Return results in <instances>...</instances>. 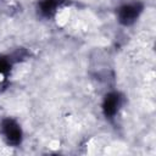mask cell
I'll use <instances>...</instances> for the list:
<instances>
[{
    "instance_id": "obj_1",
    "label": "cell",
    "mask_w": 156,
    "mask_h": 156,
    "mask_svg": "<svg viewBox=\"0 0 156 156\" xmlns=\"http://www.w3.org/2000/svg\"><path fill=\"white\" fill-rule=\"evenodd\" d=\"M2 133L7 140L9 144L11 145H18L22 140V132H21V128L20 126L13 121V119H5L2 121Z\"/></svg>"
},
{
    "instance_id": "obj_2",
    "label": "cell",
    "mask_w": 156,
    "mask_h": 156,
    "mask_svg": "<svg viewBox=\"0 0 156 156\" xmlns=\"http://www.w3.org/2000/svg\"><path fill=\"white\" fill-rule=\"evenodd\" d=\"M141 9H143V6L139 2L122 6L119 9V11H118V20H119V22L122 24H126V26L132 24L138 18V16L140 15Z\"/></svg>"
},
{
    "instance_id": "obj_3",
    "label": "cell",
    "mask_w": 156,
    "mask_h": 156,
    "mask_svg": "<svg viewBox=\"0 0 156 156\" xmlns=\"http://www.w3.org/2000/svg\"><path fill=\"white\" fill-rule=\"evenodd\" d=\"M119 105V95L117 93H110L106 95L105 100H104V113L108 117L113 116L118 108Z\"/></svg>"
},
{
    "instance_id": "obj_4",
    "label": "cell",
    "mask_w": 156,
    "mask_h": 156,
    "mask_svg": "<svg viewBox=\"0 0 156 156\" xmlns=\"http://www.w3.org/2000/svg\"><path fill=\"white\" fill-rule=\"evenodd\" d=\"M57 4H58V0H41L40 1V11H41V13L45 15V16H50L55 11Z\"/></svg>"
},
{
    "instance_id": "obj_5",
    "label": "cell",
    "mask_w": 156,
    "mask_h": 156,
    "mask_svg": "<svg viewBox=\"0 0 156 156\" xmlns=\"http://www.w3.org/2000/svg\"><path fill=\"white\" fill-rule=\"evenodd\" d=\"M10 68H11V63H10V61H9L7 58L0 56V73L6 74V73L10 71Z\"/></svg>"
}]
</instances>
